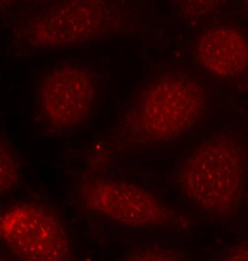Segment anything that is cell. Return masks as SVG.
<instances>
[{"label":"cell","mask_w":248,"mask_h":261,"mask_svg":"<svg viewBox=\"0 0 248 261\" xmlns=\"http://www.w3.org/2000/svg\"><path fill=\"white\" fill-rule=\"evenodd\" d=\"M247 159L232 134L209 137L188 154L180 170V186L190 202L208 214L227 216L244 200Z\"/></svg>","instance_id":"6da1fadb"},{"label":"cell","mask_w":248,"mask_h":261,"mask_svg":"<svg viewBox=\"0 0 248 261\" xmlns=\"http://www.w3.org/2000/svg\"><path fill=\"white\" fill-rule=\"evenodd\" d=\"M204 109L205 95L195 81L161 77L138 95L124 119V132L136 143H167L191 132Z\"/></svg>","instance_id":"7a4b0ae2"},{"label":"cell","mask_w":248,"mask_h":261,"mask_svg":"<svg viewBox=\"0 0 248 261\" xmlns=\"http://www.w3.org/2000/svg\"><path fill=\"white\" fill-rule=\"evenodd\" d=\"M87 211L132 228H159L172 223L173 214L158 196L139 185L109 177L84 180L79 188Z\"/></svg>","instance_id":"3957f363"},{"label":"cell","mask_w":248,"mask_h":261,"mask_svg":"<svg viewBox=\"0 0 248 261\" xmlns=\"http://www.w3.org/2000/svg\"><path fill=\"white\" fill-rule=\"evenodd\" d=\"M0 234L20 260H66L70 256L62 222L52 211L38 204L24 203L6 209L2 214Z\"/></svg>","instance_id":"277c9868"},{"label":"cell","mask_w":248,"mask_h":261,"mask_svg":"<svg viewBox=\"0 0 248 261\" xmlns=\"http://www.w3.org/2000/svg\"><path fill=\"white\" fill-rule=\"evenodd\" d=\"M38 105L42 119L55 130L80 126L92 112L96 88L86 70L72 64H61L41 79Z\"/></svg>","instance_id":"5b68a950"},{"label":"cell","mask_w":248,"mask_h":261,"mask_svg":"<svg viewBox=\"0 0 248 261\" xmlns=\"http://www.w3.org/2000/svg\"><path fill=\"white\" fill-rule=\"evenodd\" d=\"M195 54L209 72L218 76H238L247 70V40L231 27H215L203 34L196 43Z\"/></svg>","instance_id":"8992f818"},{"label":"cell","mask_w":248,"mask_h":261,"mask_svg":"<svg viewBox=\"0 0 248 261\" xmlns=\"http://www.w3.org/2000/svg\"><path fill=\"white\" fill-rule=\"evenodd\" d=\"M20 181L18 165L12 151L6 143H1V167H0V192L6 195L14 191Z\"/></svg>","instance_id":"52a82bcc"},{"label":"cell","mask_w":248,"mask_h":261,"mask_svg":"<svg viewBox=\"0 0 248 261\" xmlns=\"http://www.w3.org/2000/svg\"><path fill=\"white\" fill-rule=\"evenodd\" d=\"M129 260H180L182 254L177 249L162 245L151 244L141 246L127 255Z\"/></svg>","instance_id":"ba28073f"},{"label":"cell","mask_w":248,"mask_h":261,"mask_svg":"<svg viewBox=\"0 0 248 261\" xmlns=\"http://www.w3.org/2000/svg\"><path fill=\"white\" fill-rule=\"evenodd\" d=\"M228 260H247V246L245 248L244 246L236 250H233L231 253L229 254Z\"/></svg>","instance_id":"9c48e42d"}]
</instances>
